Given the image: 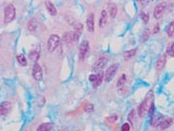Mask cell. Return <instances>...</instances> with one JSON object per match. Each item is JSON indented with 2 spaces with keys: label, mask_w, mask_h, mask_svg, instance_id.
Listing matches in <instances>:
<instances>
[{
  "label": "cell",
  "mask_w": 174,
  "mask_h": 131,
  "mask_svg": "<svg viewBox=\"0 0 174 131\" xmlns=\"http://www.w3.org/2000/svg\"><path fill=\"white\" fill-rule=\"evenodd\" d=\"M16 17V8L13 4H8L4 8V22L10 23Z\"/></svg>",
  "instance_id": "6da1fadb"
},
{
  "label": "cell",
  "mask_w": 174,
  "mask_h": 131,
  "mask_svg": "<svg viewBox=\"0 0 174 131\" xmlns=\"http://www.w3.org/2000/svg\"><path fill=\"white\" fill-rule=\"evenodd\" d=\"M60 44V37L58 35H52L47 42V49L50 52H54Z\"/></svg>",
  "instance_id": "7a4b0ae2"
},
{
  "label": "cell",
  "mask_w": 174,
  "mask_h": 131,
  "mask_svg": "<svg viewBox=\"0 0 174 131\" xmlns=\"http://www.w3.org/2000/svg\"><path fill=\"white\" fill-rule=\"evenodd\" d=\"M119 68V64L116 63V64H112L111 66L108 67V69L105 72V81L106 82H110L111 80L113 79V77L116 76V70Z\"/></svg>",
  "instance_id": "3957f363"
},
{
  "label": "cell",
  "mask_w": 174,
  "mask_h": 131,
  "mask_svg": "<svg viewBox=\"0 0 174 131\" xmlns=\"http://www.w3.org/2000/svg\"><path fill=\"white\" fill-rule=\"evenodd\" d=\"M108 59H109V57H108L107 54H103V55L100 56L97 60H96V62H94V69H96V70H99V69H101L102 67H104V65L107 63Z\"/></svg>",
  "instance_id": "277c9868"
},
{
  "label": "cell",
  "mask_w": 174,
  "mask_h": 131,
  "mask_svg": "<svg viewBox=\"0 0 174 131\" xmlns=\"http://www.w3.org/2000/svg\"><path fill=\"white\" fill-rule=\"evenodd\" d=\"M89 49V42L87 40H84V41L81 42L80 46H79V54H80V59L83 60L85 56L87 55Z\"/></svg>",
  "instance_id": "5b68a950"
},
{
  "label": "cell",
  "mask_w": 174,
  "mask_h": 131,
  "mask_svg": "<svg viewBox=\"0 0 174 131\" xmlns=\"http://www.w3.org/2000/svg\"><path fill=\"white\" fill-rule=\"evenodd\" d=\"M33 77L36 81H41L43 78V72H42L41 66L39 65L38 63H35L33 67Z\"/></svg>",
  "instance_id": "8992f818"
},
{
  "label": "cell",
  "mask_w": 174,
  "mask_h": 131,
  "mask_svg": "<svg viewBox=\"0 0 174 131\" xmlns=\"http://www.w3.org/2000/svg\"><path fill=\"white\" fill-rule=\"evenodd\" d=\"M165 8H166V3L163 2V3H158L157 6L154 8V18L155 19H160L162 16H163L164 12H165Z\"/></svg>",
  "instance_id": "52a82bcc"
},
{
  "label": "cell",
  "mask_w": 174,
  "mask_h": 131,
  "mask_svg": "<svg viewBox=\"0 0 174 131\" xmlns=\"http://www.w3.org/2000/svg\"><path fill=\"white\" fill-rule=\"evenodd\" d=\"M12 109V104L10 102H2L0 104V115H6Z\"/></svg>",
  "instance_id": "ba28073f"
},
{
  "label": "cell",
  "mask_w": 174,
  "mask_h": 131,
  "mask_svg": "<svg viewBox=\"0 0 174 131\" xmlns=\"http://www.w3.org/2000/svg\"><path fill=\"white\" fill-rule=\"evenodd\" d=\"M86 24H87V30H88L89 33H92L94 30V14L90 13L86 19Z\"/></svg>",
  "instance_id": "9c48e42d"
},
{
  "label": "cell",
  "mask_w": 174,
  "mask_h": 131,
  "mask_svg": "<svg viewBox=\"0 0 174 131\" xmlns=\"http://www.w3.org/2000/svg\"><path fill=\"white\" fill-rule=\"evenodd\" d=\"M164 117L160 113H154L152 115V120H151V125L153 127H158L160 125V123L163 122Z\"/></svg>",
  "instance_id": "30bf717a"
},
{
  "label": "cell",
  "mask_w": 174,
  "mask_h": 131,
  "mask_svg": "<svg viewBox=\"0 0 174 131\" xmlns=\"http://www.w3.org/2000/svg\"><path fill=\"white\" fill-rule=\"evenodd\" d=\"M166 61H167L166 55L160 56V57L158 58V60L156 61V69H157V70H162V69L165 67V65H166Z\"/></svg>",
  "instance_id": "8fae6325"
},
{
  "label": "cell",
  "mask_w": 174,
  "mask_h": 131,
  "mask_svg": "<svg viewBox=\"0 0 174 131\" xmlns=\"http://www.w3.org/2000/svg\"><path fill=\"white\" fill-rule=\"evenodd\" d=\"M39 57H40V48H39V47L38 48L33 49V50L30 52V59L33 61V62L36 63L37 61H38Z\"/></svg>",
  "instance_id": "7c38bea8"
},
{
  "label": "cell",
  "mask_w": 174,
  "mask_h": 131,
  "mask_svg": "<svg viewBox=\"0 0 174 131\" xmlns=\"http://www.w3.org/2000/svg\"><path fill=\"white\" fill-rule=\"evenodd\" d=\"M45 6H46L47 11H48V13L52 16H56L57 15V8H56V6L50 1H45Z\"/></svg>",
  "instance_id": "4fadbf2b"
},
{
  "label": "cell",
  "mask_w": 174,
  "mask_h": 131,
  "mask_svg": "<svg viewBox=\"0 0 174 131\" xmlns=\"http://www.w3.org/2000/svg\"><path fill=\"white\" fill-rule=\"evenodd\" d=\"M103 80H104V74H103V71H100L99 74H97V79H96V81L92 83V86H94V88L99 87L100 85L102 84Z\"/></svg>",
  "instance_id": "5bb4252c"
},
{
  "label": "cell",
  "mask_w": 174,
  "mask_h": 131,
  "mask_svg": "<svg viewBox=\"0 0 174 131\" xmlns=\"http://www.w3.org/2000/svg\"><path fill=\"white\" fill-rule=\"evenodd\" d=\"M54 128L53 123H43L39 126L37 131H52Z\"/></svg>",
  "instance_id": "9a60e30c"
},
{
  "label": "cell",
  "mask_w": 174,
  "mask_h": 131,
  "mask_svg": "<svg viewBox=\"0 0 174 131\" xmlns=\"http://www.w3.org/2000/svg\"><path fill=\"white\" fill-rule=\"evenodd\" d=\"M107 11L103 10L101 13V18H100V28H104L107 23Z\"/></svg>",
  "instance_id": "2e32d148"
},
{
  "label": "cell",
  "mask_w": 174,
  "mask_h": 131,
  "mask_svg": "<svg viewBox=\"0 0 174 131\" xmlns=\"http://www.w3.org/2000/svg\"><path fill=\"white\" fill-rule=\"evenodd\" d=\"M172 123H173V120H172L171 117H167V119L163 120V122L160 123V129H163V130H164V129L169 128V127L172 125Z\"/></svg>",
  "instance_id": "e0dca14e"
},
{
  "label": "cell",
  "mask_w": 174,
  "mask_h": 131,
  "mask_svg": "<svg viewBox=\"0 0 174 131\" xmlns=\"http://www.w3.org/2000/svg\"><path fill=\"white\" fill-rule=\"evenodd\" d=\"M63 40L65 42H66L67 45H70V44H72L75 41V38H74V33H66L65 35H64V38Z\"/></svg>",
  "instance_id": "ac0fdd59"
},
{
  "label": "cell",
  "mask_w": 174,
  "mask_h": 131,
  "mask_svg": "<svg viewBox=\"0 0 174 131\" xmlns=\"http://www.w3.org/2000/svg\"><path fill=\"white\" fill-rule=\"evenodd\" d=\"M108 11H109V15H110L111 18H114L116 16V12H118V8L114 3H109L108 4Z\"/></svg>",
  "instance_id": "d6986e66"
},
{
  "label": "cell",
  "mask_w": 174,
  "mask_h": 131,
  "mask_svg": "<svg viewBox=\"0 0 174 131\" xmlns=\"http://www.w3.org/2000/svg\"><path fill=\"white\" fill-rule=\"evenodd\" d=\"M37 21L35 19H30L28 23V30L30 32H35L37 30Z\"/></svg>",
  "instance_id": "ffe728a7"
},
{
  "label": "cell",
  "mask_w": 174,
  "mask_h": 131,
  "mask_svg": "<svg viewBox=\"0 0 174 131\" xmlns=\"http://www.w3.org/2000/svg\"><path fill=\"white\" fill-rule=\"evenodd\" d=\"M166 30H167V34H168L169 37L173 38L174 37V21H172L171 23H169Z\"/></svg>",
  "instance_id": "44dd1931"
},
{
  "label": "cell",
  "mask_w": 174,
  "mask_h": 131,
  "mask_svg": "<svg viewBox=\"0 0 174 131\" xmlns=\"http://www.w3.org/2000/svg\"><path fill=\"white\" fill-rule=\"evenodd\" d=\"M147 112V108H146V103H145V101L143 102V103L140 105V107H138V115L140 117H143V115L145 114Z\"/></svg>",
  "instance_id": "7402d4cb"
},
{
  "label": "cell",
  "mask_w": 174,
  "mask_h": 131,
  "mask_svg": "<svg viewBox=\"0 0 174 131\" xmlns=\"http://www.w3.org/2000/svg\"><path fill=\"white\" fill-rule=\"evenodd\" d=\"M136 54V49H130L128 52H124V59L125 60H128L130 58H132L133 56Z\"/></svg>",
  "instance_id": "603a6c76"
},
{
  "label": "cell",
  "mask_w": 174,
  "mask_h": 131,
  "mask_svg": "<svg viewBox=\"0 0 174 131\" xmlns=\"http://www.w3.org/2000/svg\"><path fill=\"white\" fill-rule=\"evenodd\" d=\"M17 61L19 62L20 65H22V66H25L26 65V59H25L24 55H22V54H20V55L17 56Z\"/></svg>",
  "instance_id": "cb8c5ba5"
},
{
  "label": "cell",
  "mask_w": 174,
  "mask_h": 131,
  "mask_svg": "<svg viewBox=\"0 0 174 131\" xmlns=\"http://www.w3.org/2000/svg\"><path fill=\"white\" fill-rule=\"evenodd\" d=\"M82 30H83V25H82V23H77V24L75 25V32L76 34H78L79 36H81V34H82Z\"/></svg>",
  "instance_id": "d4e9b609"
},
{
  "label": "cell",
  "mask_w": 174,
  "mask_h": 131,
  "mask_svg": "<svg viewBox=\"0 0 174 131\" xmlns=\"http://www.w3.org/2000/svg\"><path fill=\"white\" fill-rule=\"evenodd\" d=\"M125 83H126V76L123 74V76L119 79L118 83H116V86H118V87H123V85H124Z\"/></svg>",
  "instance_id": "484cf974"
},
{
  "label": "cell",
  "mask_w": 174,
  "mask_h": 131,
  "mask_svg": "<svg viewBox=\"0 0 174 131\" xmlns=\"http://www.w3.org/2000/svg\"><path fill=\"white\" fill-rule=\"evenodd\" d=\"M167 54L170 55L171 57H174V42L167 48Z\"/></svg>",
  "instance_id": "4316f807"
},
{
  "label": "cell",
  "mask_w": 174,
  "mask_h": 131,
  "mask_svg": "<svg viewBox=\"0 0 174 131\" xmlns=\"http://www.w3.org/2000/svg\"><path fill=\"white\" fill-rule=\"evenodd\" d=\"M149 35H150V30H149V28H147V30L144 32V34H143V41H146V40H148V38H149Z\"/></svg>",
  "instance_id": "83f0119b"
},
{
  "label": "cell",
  "mask_w": 174,
  "mask_h": 131,
  "mask_svg": "<svg viewBox=\"0 0 174 131\" xmlns=\"http://www.w3.org/2000/svg\"><path fill=\"white\" fill-rule=\"evenodd\" d=\"M85 111L86 112H92L94 111V105L92 104H87L85 106Z\"/></svg>",
  "instance_id": "f1b7e54d"
},
{
  "label": "cell",
  "mask_w": 174,
  "mask_h": 131,
  "mask_svg": "<svg viewBox=\"0 0 174 131\" xmlns=\"http://www.w3.org/2000/svg\"><path fill=\"white\" fill-rule=\"evenodd\" d=\"M134 115H135V110H131V112H130L129 115H128V121H129L130 123H132Z\"/></svg>",
  "instance_id": "f546056e"
},
{
  "label": "cell",
  "mask_w": 174,
  "mask_h": 131,
  "mask_svg": "<svg viewBox=\"0 0 174 131\" xmlns=\"http://www.w3.org/2000/svg\"><path fill=\"white\" fill-rule=\"evenodd\" d=\"M127 92H128V88L125 87V86L121 87V89L119 90V93H120V94H122V96H125V94H126Z\"/></svg>",
  "instance_id": "4dcf8cb0"
},
{
  "label": "cell",
  "mask_w": 174,
  "mask_h": 131,
  "mask_svg": "<svg viewBox=\"0 0 174 131\" xmlns=\"http://www.w3.org/2000/svg\"><path fill=\"white\" fill-rule=\"evenodd\" d=\"M142 19H143V21H144L145 23H147V22L149 21V16H148V14L142 13Z\"/></svg>",
  "instance_id": "1f68e13d"
},
{
  "label": "cell",
  "mask_w": 174,
  "mask_h": 131,
  "mask_svg": "<svg viewBox=\"0 0 174 131\" xmlns=\"http://www.w3.org/2000/svg\"><path fill=\"white\" fill-rule=\"evenodd\" d=\"M122 131H130V125L128 123H125L122 126Z\"/></svg>",
  "instance_id": "d6a6232c"
},
{
  "label": "cell",
  "mask_w": 174,
  "mask_h": 131,
  "mask_svg": "<svg viewBox=\"0 0 174 131\" xmlns=\"http://www.w3.org/2000/svg\"><path fill=\"white\" fill-rule=\"evenodd\" d=\"M106 120L108 121V122H111V123H113V122H116V120H118V117L116 115H112V117H108Z\"/></svg>",
  "instance_id": "836d02e7"
},
{
  "label": "cell",
  "mask_w": 174,
  "mask_h": 131,
  "mask_svg": "<svg viewBox=\"0 0 174 131\" xmlns=\"http://www.w3.org/2000/svg\"><path fill=\"white\" fill-rule=\"evenodd\" d=\"M96 79H97V74H90V77H89V81H90L91 83H94V81H96Z\"/></svg>",
  "instance_id": "e575fe53"
},
{
  "label": "cell",
  "mask_w": 174,
  "mask_h": 131,
  "mask_svg": "<svg viewBox=\"0 0 174 131\" xmlns=\"http://www.w3.org/2000/svg\"><path fill=\"white\" fill-rule=\"evenodd\" d=\"M158 28H158V24H156V25H155V28L153 30V33H154V34L157 33V32H158Z\"/></svg>",
  "instance_id": "d590c367"
}]
</instances>
